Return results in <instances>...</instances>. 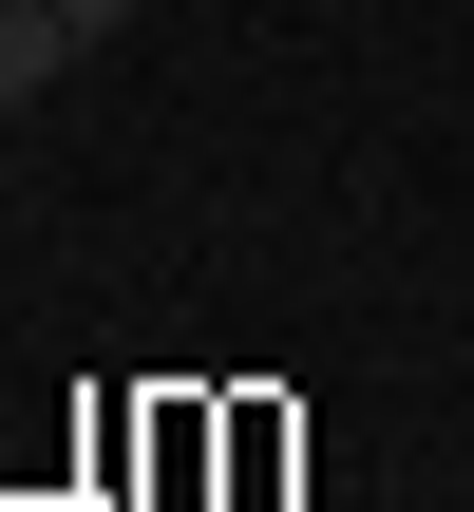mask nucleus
<instances>
[{"instance_id": "nucleus-2", "label": "nucleus", "mask_w": 474, "mask_h": 512, "mask_svg": "<svg viewBox=\"0 0 474 512\" xmlns=\"http://www.w3.org/2000/svg\"><path fill=\"white\" fill-rule=\"evenodd\" d=\"M57 38H76V57H114V38H133V0H57Z\"/></svg>"}, {"instance_id": "nucleus-1", "label": "nucleus", "mask_w": 474, "mask_h": 512, "mask_svg": "<svg viewBox=\"0 0 474 512\" xmlns=\"http://www.w3.org/2000/svg\"><path fill=\"white\" fill-rule=\"evenodd\" d=\"M57 76H76V38H57V0H0V114H19V95H57Z\"/></svg>"}]
</instances>
